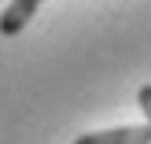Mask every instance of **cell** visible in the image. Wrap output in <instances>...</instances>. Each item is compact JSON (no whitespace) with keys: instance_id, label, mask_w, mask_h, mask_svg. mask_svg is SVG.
<instances>
[{"instance_id":"6da1fadb","label":"cell","mask_w":151,"mask_h":144,"mask_svg":"<svg viewBox=\"0 0 151 144\" xmlns=\"http://www.w3.org/2000/svg\"><path fill=\"white\" fill-rule=\"evenodd\" d=\"M151 130L147 126H118V130H96V133H81L74 144H147Z\"/></svg>"},{"instance_id":"7a4b0ae2","label":"cell","mask_w":151,"mask_h":144,"mask_svg":"<svg viewBox=\"0 0 151 144\" xmlns=\"http://www.w3.org/2000/svg\"><path fill=\"white\" fill-rule=\"evenodd\" d=\"M44 0H11V4L0 11V37H15L22 33V30L29 26V19L37 15V7H41Z\"/></svg>"},{"instance_id":"3957f363","label":"cell","mask_w":151,"mask_h":144,"mask_svg":"<svg viewBox=\"0 0 151 144\" xmlns=\"http://www.w3.org/2000/svg\"><path fill=\"white\" fill-rule=\"evenodd\" d=\"M137 103H140V111H144V115L151 111V85H144V89L137 93Z\"/></svg>"}]
</instances>
